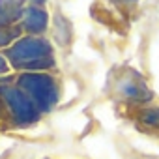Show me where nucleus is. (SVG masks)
<instances>
[{
  "label": "nucleus",
  "instance_id": "nucleus-3",
  "mask_svg": "<svg viewBox=\"0 0 159 159\" xmlns=\"http://www.w3.org/2000/svg\"><path fill=\"white\" fill-rule=\"evenodd\" d=\"M0 96L4 98V101L8 103L15 122L19 124H30L36 122L39 116L38 107L34 105V101L21 90L15 86H0Z\"/></svg>",
  "mask_w": 159,
  "mask_h": 159
},
{
  "label": "nucleus",
  "instance_id": "nucleus-8",
  "mask_svg": "<svg viewBox=\"0 0 159 159\" xmlns=\"http://www.w3.org/2000/svg\"><path fill=\"white\" fill-rule=\"evenodd\" d=\"M15 36H17V32L15 30H0V47H4V45H8L10 41H13L15 39Z\"/></svg>",
  "mask_w": 159,
  "mask_h": 159
},
{
  "label": "nucleus",
  "instance_id": "nucleus-10",
  "mask_svg": "<svg viewBox=\"0 0 159 159\" xmlns=\"http://www.w3.org/2000/svg\"><path fill=\"white\" fill-rule=\"evenodd\" d=\"M120 2H135V0H120Z\"/></svg>",
  "mask_w": 159,
  "mask_h": 159
},
{
  "label": "nucleus",
  "instance_id": "nucleus-9",
  "mask_svg": "<svg viewBox=\"0 0 159 159\" xmlns=\"http://www.w3.org/2000/svg\"><path fill=\"white\" fill-rule=\"evenodd\" d=\"M8 69V64H6V60L0 56V71H6Z\"/></svg>",
  "mask_w": 159,
  "mask_h": 159
},
{
  "label": "nucleus",
  "instance_id": "nucleus-4",
  "mask_svg": "<svg viewBox=\"0 0 159 159\" xmlns=\"http://www.w3.org/2000/svg\"><path fill=\"white\" fill-rule=\"evenodd\" d=\"M25 28L32 34H39L47 28V13L45 10L38 8V6H30L25 11V21H23Z\"/></svg>",
  "mask_w": 159,
  "mask_h": 159
},
{
  "label": "nucleus",
  "instance_id": "nucleus-7",
  "mask_svg": "<svg viewBox=\"0 0 159 159\" xmlns=\"http://www.w3.org/2000/svg\"><path fill=\"white\" fill-rule=\"evenodd\" d=\"M142 122H146L150 125H159V109H150V111L142 112Z\"/></svg>",
  "mask_w": 159,
  "mask_h": 159
},
{
  "label": "nucleus",
  "instance_id": "nucleus-1",
  "mask_svg": "<svg viewBox=\"0 0 159 159\" xmlns=\"http://www.w3.org/2000/svg\"><path fill=\"white\" fill-rule=\"evenodd\" d=\"M52 47L43 38H25L19 39L10 51L8 58L15 67H26V69H45L54 66V60L51 58Z\"/></svg>",
  "mask_w": 159,
  "mask_h": 159
},
{
  "label": "nucleus",
  "instance_id": "nucleus-5",
  "mask_svg": "<svg viewBox=\"0 0 159 159\" xmlns=\"http://www.w3.org/2000/svg\"><path fill=\"white\" fill-rule=\"evenodd\" d=\"M120 92L125 94L127 98L139 99V101H144V99L152 98V92L148 90V86L144 83H140L139 79H133V77H127L120 83Z\"/></svg>",
  "mask_w": 159,
  "mask_h": 159
},
{
  "label": "nucleus",
  "instance_id": "nucleus-2",
  "mask_svg": "<svg viewBox=\"0 0 159 159\" xmlns=\"http://www.w3.org/2000/svg\"><path fill=\"white\" fill-rule=\"evenodd\" d=\"M19 88L34 101L38 111H51L58 101V86L45 73H25L19 77Z\"/></svg>",
  "mask_w": 159,
  "mask_h": 159
},
{
  "label": "nucleus",
  "instance_id": "nucleus-6",
  "mask_svg": "<svg viewBox=\"0 0 159 159\" xmlns=\"http://www.w3.org/2000/svg\"><path fill=\"white\" fill-rule=\"evenodd\" d=\"M25 0H0V26L11 25L23 15Z\"/></svg>",
  "mask_w": 159,
  "mask_h": 159
}]
</instances>
